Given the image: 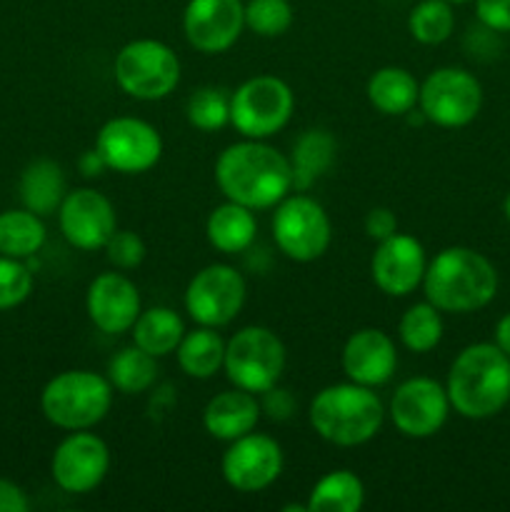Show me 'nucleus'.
<instances>
[{"label":"nucleus","mask_w":510,"mask_h":512,"mask_svg":"<svg viewBox=\"0 0 510 512\" xmlns=\"http://www.w3.org/2000/svg\"><path fill=\"white\" fill-rule=\"evenodd\" d=\"M370 105L383 115H408L415 110L420 98V83L410 70L398 68V65H385L378 68L368 78Z\"/></svg>","instance_id":"24"},{"label":"nucleus","mask_w":510,"mask_h":512,"mask_svg":"<svg viewBox=\"0 0 510 512\" xmlns=\"http://www.w3.org/2000/svg\"><path fill=\"white\" fill-rule=\"evenodd\" d=\"M290 0H248L245 3V28L260 38H280L293 25Z\"/></svg>","instance_id":"34"},{"label":"nucleus","mask_w":510,"mask_h":512,"mask_svg":"<svg viewBox=\"0 0 510 512\" xmlns=\"http://www.w3.org/2000/svg\"><path fill=\"white\" fill-rule=\"evenodd\" d=\"M113 390L123 395H140L148 393L158 380V358L140 350L138 345L118 350L108 360V375Z\"/></svg>","instance_id":"30"},{"label":"nucleus","mask_w":510,"mask_h":512,"mask_svg":"<svg viewBox=\"0 0 510 512\" xmlns=\"http://www.w3.org/2000/svg\"><path fill=\"white\" fill-rule=\"evenodd\" d=\"M285 363L288 355L283 340L263 325H248L225 343V378L235 388L253 395H263L265 390L275 388L283 378Z\"/></svg>","instance_id":"7"},{"label":"nucleus","mask_w":510,"mask_h":512,"mask_svg":"<svg viewBox=\"0 0 510 512\" xmlns=\"http://www.w3.org/2000/svg\"><path fill=\"white\" fill-rule=\"evenodd\" d=\"M475 18L493 33H510V0H475Z\"/></svg>","instance_id":"37"},{"label":"nucleus","mask_w":510,"mask_h":512,"mask_svg":"<svg viewBox=\"0 0 510 512\" xmlns=\"http://www.w3.org/2000/svg\"><path fill=\"white\" fill-rule=\"evenodd\" d=\"M78 170L83 173V178H98V175H103L105 170H108V165H105V160L100 158L98 150H85L83 155H80L78 160Z\"/></svg>","instance_id":"41"},{"label":"nucleus","mask_w":510,"mask_h":512,"mask_svg":"<svg viewBox=\"0 0 510 512\" xmlns=\"http://www.w3.org/2000/svg\"><path fill=\"white\" fill-rule=\"evenodd\" d=\"M110 470V450L103 438L88 430H73L55 448L50 475L63 493L88 495L98 488Z\"/></svg>","instance_id":"15"},{"label":"nucleus","mask_w":510,"mask_h":512,"mask_svg":"<svg viewBox=\"0 0 510 512\" xmlns=\"http://www.w3.org/2000/svg\"><path fill=\"white\" fill-rule=\"evenodd\" d=\"M185 118L200 133H215L230 123V95L215 85H203L185 103Z\"/></svg>","instance_id":"33"},{"label":"nucleus","mask_w":510,"mask_h":512,"mask_svg":"<svg viewBox=\"0 0 510 512\" xmlns=\"http://www.w3.org/2000/svg\"><path fill=\"white\" fill-rule=\"evenodd\" d=\"M255 235H258L255 210L233 203V200H225L223 205H218L205 223L208 243L225 255L245 253L255 243Z\"/></svg>","instance_id":"22"},{"label":"nucleus","mask_w":510,"mask_h":512,"mask_svg":"<svg viewBox=\"0 0 510 512\" xmlns=\"http://www.w3.org/2000/svg\"><path fill=\"white\" fill-rule=\"evenodd\" d=\"M295 95L283 78L255 75L230 95V125L243 138L268 140L293 118Z\"/></svg>","instance_id":"8"},{"label":"nucleus","mask_w":510,"mask_h":512,"mask_svg":"<svg viewBox=\"0 0 510 512\" xmlns=\"http://www.w3.org/2000/svg\"><path fill=\"white\" fill-rule=\"evenodd\" d=\"M455 13L448 0H420L408 15V33L420 45H440L453 35Z\"/></svg>","instance_id":"32"},{"label":"nucleus","mask_w":510,"mask_h":512,"mask_svg":"<svg viewBox=\"0 0 510 512\" xmlns=\"http://www.w3.org/2000/svg\"><path fill=\"white\" fill-rule=\"evenodd\" d=\"M445 390L460 418H495L510 403V358L495 343L468 345L455 355Z\"/></svg>","instance_id":"2"},{"label":"nucleus","mask_w":510,"mask_h":512,"mask_svg":"<svg viewBox=\"0 0 510 512\" xmlns=\"http://www.w3.org/2000/svg\"><path fill=\"white\" fill-rule=\"evenodd\" d=\"M443 333V313L433 303H428V300L410 305L398 323L400 343L415 355H425L438 348Z\"/></svg>","instance_id":"31"},{"label":"nucleus","mask_w":510,"mask_h":512,"mask_svg":"<svg viewBox=\"0 0 510 512\" xmlns=\"http://www.w3.org/2000/svg\"><path fill=\"white\" fill-rule=\"evenodd\" d=\"M335 138L328 130H305L293 143V190L305 193L335 163Z\"/></svg>","instance_id":"27"},{"label":"nucleus","mask_w":510,"mask_h":512,"mask_svg":"<svg viewBox=\"0 0 510 512\" xmlns=\"http://www.w3.org/2000/svg\"><path fill=\"white\" fill-rule=\"evenodd\" d=\"M130 335H133V345L160 360L178 350L185 335V323L173 308L155 305V308L140 310Z\"/></svg>","instance_id":"25"},{"label":"nucleus","mask_w":510,"mask_h":512,"mask_svg":"<svg viewBox=\"0 0 510 512\" xmlns=\"http://www.w3.org/2000/svg\"><path fill=\"white\" fill-rule=\"evenodd\" d=\"M248 295L245 278L228 263L205 265L185 288V310L205 328H225L240 315Z\"/></svg>","instance_id":"11"},{"label":"nucleus","mask_w":510,"mask_h":512,"mask_svg":"<svg viewBox=\"0 0 510 512\" xmlns=\"http://www.w3.org/2000/svg\"><path fill=\"white\" fill-rule=\"evenodd\" d=\"M345 378L365 388L390 383L398 368V350L393 338L380 328H360L345 340L340 353Z\"/></svg>","instance_id":"20"},{"label":"nucleus","mask_w":510,"mask_h":512,"mask_svg":"<svg viewBox=\"0 0 510 512\" xmlns=\"http://www.w3.org/2000/svg\"><path fill=\"white\" fill-rule=\"evenodd\" d=\"M310 428L330 445L358 448L380 433L385 420L383 400L375 388L353 383H335L320 390L308 410Z\"/></svg>","instance_id":"4"},{"label":"nucleus","mask_w":510,"mask_h":512,"mask_svg":"<svg viewBox=\"0 0 510 512\" xmlns=\"http://www.w3.org/2000/svg\"><path fill=\"white\" fill-rule=\"evenodd\" d=\"M85 310L88 318L100 333L105 335H123L138 320L140 310V290L128 275L123 273H100L93 278L85 293Z\"/></svg>","instance_id":"19"},{"label":"nucleus","mask_w":510,"mask_h":512,"mask_svg":"<svg viewBox=\"0 0 510 512\" xmlns=\"http://www.w3.org/2000/svg\"><path fill=\"white\" fill-rule=\"evenodd\" d=\"M423 293L440 313H475L493 303L498 293V270L478 250L450 245L425 268Z\"/></svg>","instance_id":"3"},{"label":"nucleus","mask_w":510,"mask_h":512,"mask_svg":"<svg viewBox=\"0 0 510 512\" xmlns=\"http://www.w3.org/2000/svg\"><path fill=\"white\" fill-rule=\"evenodd\" d=\"M103 250L118 270H133L145 260V243L133 230H115Z\"/></svg>","instance_id":"36"},{"label":"nucleus","mask_w":510,"mask_h":512,"mask_svg":"<svg viewBox=\"0 0 510 512\" xmlns=\"http://www.w3.org/2000/svg\"><path fill=\"white\" fill-rule=\"evenodd\" d=\"M45 245V225L28 208L0 213V255L28 260Z\"/></svg>","instance_id":"29"},{"label":"nucleus","mask_w":510,"mask_h":512,"mask_svg":"<svg viewBox=\"0 0 510 512\" xmlns=\"http://www.w3.org/2000/svg\"><path fill=\"white\" fill-rule=\"evenodd\" d=\"M178 365L188 378L210 380L215 373L223 370L225 360V340L220 338L218 328H205L198 325L195 330H185L178 350Z\"/></svg>","instance_id":"26"},{"label":"nucleus","mask_w":510,"mask_h":512,"mask_svg":"<svg viewBox=\"0 0 510 512\" xmlns=\"http://www.w3.org/2000/svg\"><path fill=\"white\" fill-rule=\"evenodd\" d=\"M243 28V0H188L183 10L185 40L203 55H220L233 48Z\"/></svg>","instance_id":"16"},{"label":"nucleus","mask_w":510,"mask_h":512,"mask_svg":"<svg viewBox=\"0 0 510 512\" xmlns=\"http://www.w3.org/2000/svg\"><path fill=\"white\" fill-rule=\"evenodd\" d=\"M260 415L263 410H260L258 395L233 385V390H223L208 400L203 408V428L210 438L230 443V440L253 433Z\"/></svg>","instance_id":"21"},{"label":"nucleus","mask_w":510,"mask_h":512,"mask_svg":"<svg viewBox=\"0 0 510 512\" xmlns=\"http://www.w3.org/2000/svg\"><path fill=\"white\" fill-rule=\"evenodd\" d=\"M58 225L63 238L85 253L103 250L118 230L113 203L95 188L68 190L58 208Z\"/></svg>","instance_id":"17"},{"label":"nucleus","mask_w":510,"mask_h":512,"mask_svg":"<svg viewBox=\"0 0 510 512\" xmlns=\"http://www.w3.org/2000/svg\"><path fill=\"white\" fill-rule=\"evenodd\" d=\"M113 78L125 95L153 103L168 98L178 88L180 58L163 40H130L115 55Z\"/></svg>","instance_id":"6"},{"label":"nucleus","mask_w":510,"mask_h":512,"mask_svg":"<svg viewBox=\"0 0 510 512\" xmlns=\"http://www.w3.org/2000/svg\"><path fill=\"white\" fill-rule=\"evenodd\" d=\"M418 108L438 128H465L483 108V85L465 68H438L420 83Z\"/></svg>","instance_id":"10"},{"label":"nucleus","mask_w":510,"mask_h":512,"mask_svg":"<svg viewBox=\"0 0 510 512\" xmlns=\"http://www.w3.org/2000/svg\"><path fill=\"white\" fill-rule=\"evenodd\" d=\"M495 345L510 358V313H505L503 318L495 323Z\"/></svg>","instance_id":"42"},{"label":"nucleus","mask_w":510,"mask_h":512,"mask_svg":"<svg viewBox=\"0 0 510 512\" xmlns=\"http://www.w3.org/2000/svg\"><path fill=\"white\" fill-rule=\"evenodd\" d=\"M365 505V485L353 470H330L313 485L308 512H358Z\"/></svg>","instance_id":"28"},{"label":"nucleus","mask_w":510,"mask_h":512,"mask_svg":"<svg viewBox=\"0 0 510 512\" xmlns=\"http://www.w3.org/2000/svg\"><path fill=\"white\" fill-rule=\"evenodd\" d=\"M425 268L428 260H425L423 243L405 233L380 240L370 260L373 283L390 298H408L410 293H415L423 285Z\"/></svg>","instance_id":"18"},{"label":"nucleus","mask_w":510,"mask_h":512,"mask_svg":"<svg viewBox=\"0 0 510 512\" xmlns=\"http://www.w3.org/2000/svg\"><path fill=\"white\" fill-rule=\"evenodd\" d=\"M33 293V273L18 258L0 255V310L18 308Z\"/></svg>","instance_id":"35"},{"label":"nucleus","mask_w":510,"mask_h":512,"mask_svg":"<svg viewBox=\"0 0 510 512\" xmlns=\"http://www.w3.org/2000/svg\"><path fill=\"white\" fill-rule=\"evenodd\" d=\"M215 183L225 200L268 210L293 193V165L288 155L265 140L243 138L218 155Z\"/></svg>","instance_id":"1"},{"label":"nucleus","mask_w":510,"mask_h":512,"mask_svg":"<svg viewBox=\"0 0 510 512\" xmlns=\"http://www.w3.org/2000/svg\"><path fill=\"white\" fill-rule=\"evenodd\" d=\"M113 405V385L93 370H65L40 393L45 420L60 430H90L103 423Z\"/></svg>","instance_id":"5"},{"label":"nucleus","mask_w":510,"mask_h":512,"mask_svg":"<svg viewBox=\"0 0 510 512\" xmlns=\"http://www.w3.org/2000/svg\"><path fill=\"white\" fill-rule=\"evenodd\" d=\"M448 3H453V5H460V3H470V0H448Z\"/></svg>","instance_id":"44"},{"label":"nucleus","mask_w":510,"mask_h":512,"mask_svg":"<svg viewBox=\"0 0 510 512\" xmlns=\"http://www.w3.org/2000/svg\"><path fill=\"white\" fill-rule=\"evenodd\" d=\"M30 500L20 485L0 478V512H28Z\"/></svg>","instance_id":"40"},{"label":"nucleus","mask_w":510,"mask_h":512,"mask_svg":"<svg viewBox=\"0 0 510 512\" xmlns=\"http://www.w3.org/2000/svg\"><path fill=\"white\" fill-rule=\"evenodd\" d=\"M95 150L113 173L143 175L163 158V138L148 120L118 115L98 130Z\"/></svg>","instance_id":"12"},{"label":"nucleus","mask_w":510,"mask_h":512,"mask_svg":"<svg viewBox=\"0 0 510 512\" xmlns=\"http://www.w3.org/2000/svg\"><path fill=\"white\" fill-rule=\"evenodd\" d=\"M450 398L435 378H410L395 388L388 415L395 430L410 440L433 438L443 430L450 415Z\"/></svg>","instance_id":"13"},{"label":"nucleus","mask_w":510,"mask_h":512,"mask_svg":"<svg viewBox=\"0 0 510 512\" xmlns=\"http://www.w3.org/2000/svg\"><path fill=\"white\" fill-rule=\"evenodd\" d=\"M283 465L285 458L278 440L263 433H248L230 440L220 460V473L238 493H260L280 478Z\"/></svg>","instance_id":"14"},{"label":"nucleus","mask_w":510,"mask_h":512,"mask_svg":"<svg viewBox=\"0 0 510 512\" xmlns=\"http://www.w3.org/2000/svg\"><path fill=\"white\" fill-rule=\"evenodd\" d=\"M503 215H505V220H508V225H510V193L505 195V203H503Z\"/></svg>","instance_id":"43"},{"label":"nucleus","mask_w":510,"mask_h":512,"mask_svg":"<svg viewBox=\"0 0 510 512\" xmlns=\"http://www.w3.org/2000/svg\"><path fill=\"white\" fill-rule=\"evenodd\" d=\"M270 228L280 253L295 263H313L323 258L333 240V225L325 208L303 193L288 195L275 205Z\"/></svg>","instance_id":"9"},{"label":"nucleus","mask_w":510,"mask_h":512,"mask_svg":"<svg viewBox=\"0 0 510 512\" xmlns=\"http://www.w3.org/2000/svg\"><path fill=\"white\" fill-rule=\"evenodd\" d=\"M18 193L20 200H23V208L33 210L40 218L58 213L60 203L68 195V183H65L63 168L50 158L33 160L20 173Z\"/></svg>","instance_id":"23"},{"label":"nucleus","mask_w":510,"mask_h":512,"mask_svg":"<svg viewBox=\"0 0 510 512\" xmlns=\"http://www.w3.org/2000/svg\"><path fill=\"white\" fill-rule=\"evenodd\" d=\"M260 410H263L270 420L283 423V420H288L290 415L295 413V400L293 395H290V390L275 385V388L265 390V393L260 395Z\"/></svg>","instance_id":"38"},{"label":"nucleus","mask_w":510,"mask_h":512,"mask_svg":"<svg viewBox=\"0 0 510 512\" xmlns=\"http://www.w3.org/2000/svg\"><path fill=\"white\" fill-rule=\"evenodd\" d=\"M365 233L373 240H385L398 233V218L390 208H373L365 215Z\"/></svg>","instance_id":"39"}]
</instances>
